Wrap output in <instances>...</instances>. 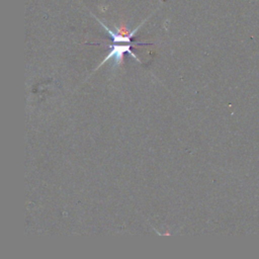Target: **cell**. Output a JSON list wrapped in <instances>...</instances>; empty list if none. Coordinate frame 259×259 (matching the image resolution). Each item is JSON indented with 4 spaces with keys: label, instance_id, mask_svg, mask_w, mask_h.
I'll list each match as a JSON object with an SVG mask.
<instances>
[{
    "label": "cell",
    "instance_id": "obj_1",
    "mask_svg": "<svg viewBox=\"0 0 259 259\" xmlns=\"http://www.w3.org/2000/svg\"><path fill=\"white\" fill-rule=\"evenodd\" d=\"M110 49V52L108 53L107 57L100 63L99 66L103 65L104 62L108 61L109 59H113L114 60V65L115 66H119L122 62L123 59V55L130 54L133 58H135L136 60H138L140 62V60L136 57V55L132 52V44H127V42H113V45L108 46Z\"/></svg>",
    "mask_w": 259,
    "mask_h": 259
}]
</instances>
